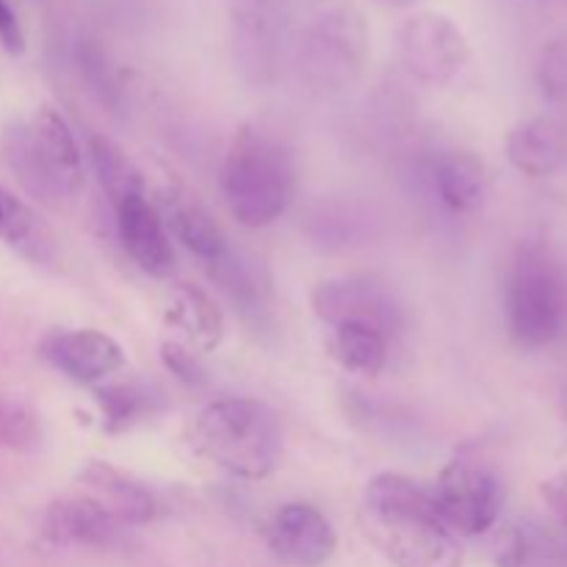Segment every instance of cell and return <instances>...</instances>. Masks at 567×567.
Segmentation results:
<instances>
[{
  "label": "cell",
  "mask_w": 567,
  "mask_h": 567,
  "mask_svg": "<svg viewBox=\"0 0 567 567\" xmlns=\"http://www.w3.org/2000/svg\"><path fill=\"white\" fill-rule=\"evenodd\" d=\"M363 532L396 567H463L457 535L432 493L402 474H377L363 493Z\"/></svg>",
  "instance_id": "obj_1"
},
{
  "label": "cell",
  "mask_w": 567,
  "mask_h": 567,
  "mask_svg": "<svg viewBox=\"0 0 567 567\" xmlns=\"http://www.w3.org/2000/svg\"><path fill=\"white\" fill-rule=\"evenodd\" d=\"M219 188L238 225L252 230L275 225L288 210L297 188L291 150L266 127H241L221 164Z\"/></svg>",
  "instance_id": "obj_2"
},
{
  "label": "cell",
  "mask_w": 567,
  "mask_h": 567,
  "mask_svg": "<svg viewBox=\"0 0 567 567\" xmlns=\"http://www.w3.org/2000/svg\"><path fill=\"white\" fill-rule=\"evenodd\" d=\"M192 446L238 480H266L282 457V426L258 399H219L197 413Z\"/></svg>",
  "instance_id": "obj_3"
},
{
  "label": "cell",
  "mask_w": 567,
  "mask_h": 567,
  "mask_svg": "<svg viewBox=\"0 0 567 567\" xmlns=\"http://www.w3.org/2000/svg\"><path fill=\"white\" fill-rule=\"evenodd\" d=\"M6 161L22 188L48 205L66 203L83 186L81 147L64 116L48 105L6 133Z\"/></svg>",
  "instance_id": "obj_4"
},
{
  "label": "cell",
  "mask_w": 567,
  "mask_h": 567,
  "mask_svg": "<svg viewBox=\"0 0 567 567\" xmlns=\"http://www.w3.org/2000/svg\"><path fill=\"white\" fill-rule=\"evenodd\" d=\"M369 55V33L352 6H327L293 37L291 61L308 92L336 97L360 81Z\"/></svg>",
  "instance_id": "obj_5"
},
{
  "label": "cell",
  "mask_w": 567,
  "mask_h": 567,
  "mask_svg": "<svg viewBox=\"0 0 567 567\" xmlns=\"http://www.w3.org/2000/svg\"><path fill=\"white\" fill-rule=\"evenodd\" d=\"M504 319L524 349H546L563 338L567 282L563 266L543 244H524L515 252L504 282Z\"/></svg>",
  "instance_id": "obj_6"
},
{
  "label": "cell",
  "mask_w": 567,
  "mask_h": 567,
  "mask_svg": "<svg viewBox=\"0 0 567 567\" xmlns=\"http://www.w3.org/2000/svg\"><path fill=\"white\" fill-rule=\"evenodd\" d=\"M230 33L236 66L252 86L280 78L293 48L291 0H233Z\"/></svg>",
  "instance_id": "obj_7"
},
{
  "label": "cell",
  "mask_w": 567,
  "mask_h": 567,
  "mask_svg": "<svg viewBox=\"0 0 567 567\" xmlns=\"http://www.w3.org/2000/svg\"><path fill=\"white\" fill-rule=\"evenodd\" d=\"M437 515L454 535H485L504 509V485L485 463L452 460L432 487Z\"/></svg>",
  "instance_id": "obj_8"
},
{
  "label": "cell",
  "mask_w": 567,
  "mask_h": 567,
  "mask_svg": "<svg viewBox=\"0 0 567 567\" xmlns=\"http://www.w3.org/2000/svg\"><path fill=\"white\" fill-rule=\"evenodd\" d=\"M396 44L404 70L432 86L452 81L471 55L465 33L441 11H419L408 17L399 28Z\"/></svg>",
  "instance_id": "obj_9"
},
{
  "label": "cell",
  "mask_w": 567,
  "mask_h": 567,
  "mask_svg": "<svg viewBox=\"0 0 567 567\" xmlns=\"http://www.w3.org/2000/svg\"><path fill=\"white\" fill-rule=\"evenodd\" d=\"M313 310L324 324H365L382 336H396L404 327V310L393 291L374 277H336L313 291Z\"/></svg>",
  "instance_id": "obj_10"
},
{
  "label": "cell",
  "mask_w": 567,
  "mask_h": 567,
  "mask_svg": "<svg viewBox=\"0 0 567 567\" xmlns=\"http://www.w3.org/2000/svg\"><path fill=\"white\" fill-rule=\"evenodd\" d=\"M266 543L280 563L291 567H321L338 546L336 529L316 507L305 502L282 504L266 526Z\"/></svg>",
  "instance_id": "obj_11"
},
{
  "label": "cell",
  "mask_w": 567,
  "mask_h": 567,
  "mask_svg": "<svg viewBox=\"0 0 567 567\" xmlns=\"http://www.w3.org/2000/svg\"><path fill=\"white\" fill-rule=\"evenodd\" d=\"M39 354L59 374L78 385H97L125 369V352L100 330H59L44 336Z\"/></svg>",
  "instance_id": "obj_12"
},
{
  "label": "cell",
  "mask_w": 567,
  "mask_h": 567,
  "mask_svg": "<svg viewBox=\"0 0 567 567\" xmlns=\"http://www.w3.org/2000/svg\"><path fill=\"white\" fill-rule=\"evenodd\" d=\"M114 210L122 247L127 249L133 264L147 271L150 277H169L175 269L172 236L158 208L147 199V192H133L116 199Z\"/></svg>",
  "instance_id": "obj_13"
},
{
  "label": "cell",
  "mask_w": 567,
  "mask_h": 567,
  "mask_svg": "<svg viewBox=\"0 0 567 567\" xmlns=\"http://www.w3.org/2000/svg\"><path fill=\"white\" fill-rule=\"evenodd\" d=\"M120 532L116 515L94 496L55 498L42 518V535L53 546L105 548L120 540Z\"/></svg>",
  "instance_id": "obj_14"
},
{
  "label": "cell",
  "mask_w": 567,
  "mask_h": 567,
  "mask_svg": "<svg viewBox=\"0 0 567 567\" xmlns=\"http://www.w3.org/2000/svg\"><path fill=\"white\" fill-rule=\"evenodd\" d=\"M158 214L169 236H175L188 252H194L205 264L216 260L227 249L225 233L208 205L181 183H169L161 188Z\"/></svg>",
  "instance_id": "obj_15"
},
{
  "label": "cell",
  "mask_w": 567,
  "mask_h": 567,
  "mask_svg": "<svg viewBox=\"0 0 567 567\" xmlns=\"http://www.w3.org/2000/svg\"><path fill=\"white\" fill-rule=\"evenodd\" d=\"M504 147L509 164L526 177H548L565 164L567 131L554 116H532L507 133Z\"/></svg>",
  "instance_id": "obj_16"
},
{
  "label": "cell",
  "mask_w": 567,
  "mask_h": 567,
  "mask_svg": "<svg viewBox=\"0 0 567 567\" xmlns=\"http://www.w3.org/2000/svg\"><path fill=\"white\" fill-rule=\"evenodd\" d=\"M164 319L194 352H214L225 341V316L219 305L203 288L188 282H177L172 288L164 305Z\"/></svg>",
  "instance_id": "obj_17"
},
{
  "label": "cell",
  "mask_w": 567,
  "mask_h": 567,
  "mask_svg": "<svg viewBox=\"0 0 567 567\" xmlns=\"http://www.w3.org/2000/svg\"><path fill=\"white\" fill-rule=\"evenodd\" d=\"M81 482L94 491L103 507H109L116 515L122 526H142L158 515V502L144 485L133 482L122 471L111 468L109 463H89L81 471Z\"/></svg>",
  "instance_id": "obj_18"
},
{
  "label": "cell",
  "mask_w": 567,
  "mask_h": 567,
  "mask_svg": "<svg viewBox=\"0 0 567 567\" xmlns=\"http://www.w3.org/2000/svg\"><path fill=\"white\" fill-rule=\"evenodd\" d=\"M432 183L441 203L454 214H474L485 205L487 169L468 150H446L437 155Z\"/></svg>",
  "instance_id": "obj_19"
},
{
  "label": "cell",
  "mask_w": 567,
  "mask_h": 567,
  "mask_svg": "<svg viewBox=\"0 0 567 567\" xmlns=\"http://www.w3.org/2000/svg\"><path fill=\"white\" fill-rule=\"evenodd\" d=\"M496 567H567V548L551 529L532 520H513L493 540Z\"/></svg>",
  "instance_id": "obj_20"
},
{
  "label": "cell",
  "mask_w": 567,
  "mask_h": 567,
  "mask_svg": "<svg viewBox=\"0 0 567 567\" xmlns=\"http://www.w3.org/2000/svg\"><path fill=\"white\" fill-rule=\"evenodd\" d=\"M210 277L216 286L227 293L233 305L241 310L247 319H264L269 310V282L264 280L255 260H247L244 255L233 252L230 247L210 260Z\"/></svg>",
  "instance_id": "obj_21"
},
{
  "label": "cell",
  "mask_w": 567,
  "mask_h": 567,
  "mask_svg": "<svg viewBox=\"0 0 567 567\" xmlns=\"http://www.w3.org/2000/svg\"><path fill=\"white\" fill-rule=\"evenodd\" d=\"M388 341L391 338L382 336L374 327L341 324L332 327L327 349H330V358L349 374L377 377L388 363Z\"/></svg>",
  "instance_id": "obj_22"
},
{
  "label": "cell",
  "mask_w": 567,
  "mask_h": 567,
  "mask_svg": "<svg viewBox=\"0 0 567 567\" xmlns=\"http://www.w3.org/2000/svg\"><path fill=\"white\" fill-rule=\"evenodd\" d=\"M86 150L94 175H97L103 192L109 194L111 205L133 192H147V188H144L142 172H138L136 166H133V161L122 153L120 144H114L105 136H89Z\"/></svg>",
  "instance_id": "obj_23"
},
{
  "label": "cell",
  "mask_w": 567,
  "mask_h": 567,
  "mask_svg": "<svg viewBox=\"0 0 567 567\" xmlns=\"http://www.w3.org/2000/svg\"><path fill=\"white\" fill-rule=\"evenodd\" d=\"M103 426L109 432H125L136 426L138 421L150 419L155 413V396L150 388L127 382V385H105L94 393Z\"/></svg>",
  "instance_id": "obj_24"
},
{
  "label": "cell",
  "mask_w": 567,
  "mask_h": 567,
  "mask_svg": "<svg viewBox=\"0 0 567 567\" xmlns=\"http://www.w3.org/2000/svg\"><path fill=\"white\" fill-rule=\"evenodd\" d=\"M0 238H6L28 258H44L48 233H44L42 221L33 216L25 203H20L14 194L3 192V188H0Z\"/></svg>",
  "instance_id": "obj_25"
},
{
  "label": "cell",
  "mask_w": 567,
  "mask_h": 567,
  "mask_svg": "<svg viewBox=\"0 0 567 567\" xmlns=\"http://www.w3.org/2000/svg\"><path fill=\"white\" fill-rule=\"evenodd\" d=\"M42 443V424L28 402L11 393H0V446L17 454L37 452Z\"/></svg>",
  "instance_id": "obj_26"
},
{
  "label": "cell",
  "mask_w": 567,
  "mask_h": 567,
  "mask_svg": "<svg viewBox=\"0 0 567 567\" xmlns=\"http://www.w3.org/2000/svg\"><path fill=\"white\" fill-rule=\"evenodd\" d=\"M535 81L543 97L567 103V37L548 39L535 61Z\"/></svg>",
  "instance_id": "obj_27"
},
{
  "label": "cell",
  "mask_w": 567,
  "mask_h": 567,
  "mask_svg": "<svg viewBox=\"0 0 567 567\" xmlns=\"http://www.w3.org/2000/svg\"><path fill=\"white\" fill-rule=\"evenodd\" d=\"M161 360H164L166 369L177 377L186 385H205L208 382V371H205L203 360L197 358V352L183 343H164L161 347Z\"/></svg>",
  "instance_id": "obj_28"
},
{
  "label": "cell",
  "mask_w": 567,
  "mask_h": 567,
  "mask_svg": "<svg viewBox=\"0 0 567 567\" xmlns=\"http://www.w3.org/2000/svg\"><path fill=\"white\" fill-rule=\"evenodd\" d=\"M540 496L546 502L548 515H551V532L567 548V474L548 476L540 485Z\"/></svg>",
  "instance_id": "obj_29"
},
{
  "label": "cell",
  "mask_w": 567,
  "mask_h": 567,
  "mask_svg": "<svg viewBox=\"0 0 567 567\" xmlns=\"http://www.w3.org/2000/svg\"><path fill=\"white\" fill-rule=\"evenodd\" d=\"M0 42L11 55H20L25 50V33H22V25L9 0H0Z\"/></svg>",
  "instance_id": "obj_30"
},
{
  "label": "cell",
  "mask_w": 567,
  "mask_h": 567,
  "mask_svg": "<svg viewBox=\"0 0 567 567\" xmlns=\"http://www.w3.org/2000/svg\"><path fill=\"white\" fill-rule=\"evenodd\" d=\"M382 6H388V9H410V6L421 3V0H380Z\"/></svg>",
  "instance_id": "obj_31"
}]
</instances>
